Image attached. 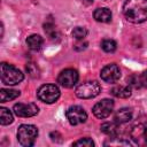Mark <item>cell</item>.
Instances as JSON below:
<instances>
[{
  "label": "cell",
  "instance_id": "17",
  "mask_svg": "<svg viewBox=\"0 0 147 147\" xmlns=\"http://www.w3.org/2000/svg\"><path fill=\"white\" fill-rule=\"evenodd\" d=\"M21 92L17 90H7V88H1L0 90V102H7L10 100L16 99L17 96H20Z\"/></svg>",
  "mask_w": 147,
  "mask_h": 147
},
{
  "label": "cell",
  "instance_id": "22",
  "mask_svg": "<svg viewBox=\"0 0 147 147\" xmlns=\"http://www.w3.org/2000/svg\"><path fill=\"white\" fill-rule=\"evenodd\" d=\"M25 69H26V72L29 74V76L32 77V78H38V77L40 76L39 68H38L37 64H34V63H31V62L28 63L26 67H25Z\"/></svg>",
  "mask_w": 147,
  "mask_h": 147
},
{
  "label": "cell",
  "instance_id": "11",
  "mask_svg": "<svg viewBox=\"0 0 147 147\" xmlns=\"http://www.w3.org/2000/svg\"><path fill=\"white\" fill-rule=\"evenodd\" d=\"M100 77L106 83H111L113 84V83H116L119 79L121 70H119L117 64L111 63V64H108V65L102 68V70L100 72Z\"/></svg>",
  "mask_w": 147,
  "mask_h": 147
},
{
  "label": "cell",
  "instance_id": "12",
  "mask_svg": "<svg viewBox=\"0 0 147 147\" xmlns=\"http://www.w3.org/2000/svg\"><path fill=\"white\" fill-rule=\"evenodd\" d=\"M133 116V111L131 108H121L115 113L114 119L116 123L118 124H123V123H127L132 119Z\"/></svg>",
  "mask_w": 147,
  "mask_h": 147
},
{
  "label": "cell",
  "instance_id": "18",
  "mask_svg": "<svg viewBox=\"0 0 147 147\" xmlns=\"http://www.w3.org/2000/svg\"><path fill=\"white\" fill-rule=\"evenodd\" d=\"M13 114L7 108H0V123L1 125H8L13 123Z\"/></svg>",
  "mask_w": 147,
  "mask_h": 147
},
{
  "label": "cell",
  "instance_id": "19",
  "mask_svg": "<svg viewBox=\"0 0 147 147\" xmlns=\"http://www.w3.org/2000/svg\"><path fill=\"white\" fill-rule=\"evenodd\" d=\"M44 30H45V32L47 33V36L49 37V39H52V40H55V38L59 37V33H57V31H56L55 25L53 24V22H47V23H45V24H44Z\"/></svg>",
  "mask_w": 147,
  "mask_h": 147
},
{
  "label": "cell",
  "instance_id": "24",
  "mask_svg": "<svg viewBox=\"0 0 147 147\" xmlns=\"http://www.w3.org/2000/svg\"><path fill=\"white\" fill-rule=\"evenodd\" d=\"M72 145L74 146H79V147H92V146H94V142L90 138H82V139L75 141Z\"/></svg>",
  "mask_w": 147,
  "mask_h": 147
},
{
  "label": "cell",
  "instance_id": "8",
  "mask_svg": "<svg viewBox=\"0 0 147 147\" xmlns=\"http://www.w3.org/2000/svg\"><path fill=\"white\" fill-rule=\"evenodd\" d=\"M65 115H67V118H68V121H69V123L71 125L82 124V123L86 122V119H87V114L84 110V108L80 107V106H72V107H70L67 110Z\"/></svg>",
  "mask_w": 147,
  "mask_h": 147
},
{
  "label": "cell",
  "instance_id": "13",
  "mask_svg": "<svg viewBox=\"0 0 147 147\" xmlns=\"http://www.w3.org/2000/svg\"><path fill=\"white\" fill-rule=\"evenodd\" d=\"M118 125L119 124L116 122H106V123L101 124L100 130L105 134L109 136L110 138H115V137H118V133H119V130H118L119 126Z\"/></svg>",
  "mask_w": 147,
  "mask_h": 147
},
{
  "label": "cell",
  "instance_id": "23",
  "mask_svg": "<svg viewBox=\"0 0 147 147\" xmlns=\"http://www.w3.org/2000/svg\"><path fill=\"white\" fill-rule=\"evenodd\" d=\"M87 36V30L85 28H82V26H76L74 30H72V37L77 40H83L85 37Z\"/></svg>",
  "mask_w": 147,
  "mask_h": 147
},
{
  "label": "cell",
  "instance_id": "6",
  "mask_svg": "<svg viewBox=\"0 0 147 147\" xmlns=\"http://www.w3.org/2000/svg\"><path fill=\"white\" fill-rule=\"evenodd\" d=\"M113 109H114V101L111 99H103L94 105L92 111L95 117L103 119L107 118L113 113Z\"/></svg>",
  "mask_w": 147,
  "mask_h": 147
},
{
  "label": "cell",
  "instance_id": "28",
  "mask_svg": "<svg viewBox=\"0 0 147 147\" xmlns=\"http://www.w3.org/2000/svg\"><path fill=\"white\" fill-rule=\"evenodd\" d=\"M140 76H141V83H142V86L147 87V70H146L145 72H142Z\"/></svg>",
  "mask_w": 147,
  "mask_h": 147
},
{
  "label": "cell",
  "instance_id": "27",
  "mask_svg": "<svg viewBox=\"0 0 147 147\" xmlns=\"http://www.w3.org/2000/svg\"><path fill=\"white\" fill-rule=\"evenodd\" d=\"M49 137H51V139L53 140V141H61L60 139H57V138H62L61 137V134L59 133V132H51V134H49Z\"/></svg>",
  "mask_w": 147,
  "mask_h": 147
},
{
  "label": "cell",
  "instance_id": "5",
  "mask_svg": "<svg viewBox=\"0 0 147 147\" xmlns=\"http://www.w3.org/2000/svg\"><path fill=\"white\" fill-rule=\"evenodd\" d=\"M37 96L45 103H54L60 98V90L54 84L41 85L37 91Z\"/></svg>",
  "mask_w": 147,
  "mask_h": 147
},
{
  "label": "cell",
  "instance_id": "9",
  "mask_svg": "<svg viewBox=\"0 0 147 147\" xmlns=\"http://www.w3.org/2000/svg\"><path fill=\"white\" fill-rule=\"evenodd\" d=\"M131 139L139 146H147V123L134 125L130 131Z\"/></svg>",
  "mask_w": 147,
  "mask_h": 147
},
{
  "label": "cell",
  "instance_id": "29",
  "mask_svg": "<svg viewBox=\"0 0 147 147\" xmlns=\"http://www.w3.org/2000/svg\"><path fill=\"white\" fill-rule=\"evenodd\" d=\"M83 2H84L85 5H91V3L93 2V0H83Z\"/></svg>",
  "mask_w": 147,
  "mask_h": 147
},
{
  "label": "cell",
  "instance_id": "16",
  "mask_svg": "<svg viewBox=\"0 0 147 147\" xmlns=\"http://www.w3.org/2000/svg\"><path fill=\"white\" fill-rule=\"evenodd\" d=\"M111 94L116 98H121V99H126L131 95V87L129 85H119V86H115L111 90Z\"/></svg>",
  "mask_w": 147,
  "mask_h": 147
},
{
  "label": "cell",
  "instance_id": "3",
  "mask_svg": "<svg viewBox=\"0 0 147 147\" xmlns=\"http://www.w3.org/2000/svg\"><path fill=\"white\" fill-rule=\"evenodd\" d=\"M38 137V129L31 124H22L17 130V140L24 147H30L34 144Z\"/></svg>",
  "mask_w": 147,
  "mask_h": 147
},
{
  "label": "cell",
  "instance_id": "2",
  "mask_svg": "<svg viewBox=\"0 0 147 147\" xmlns=\"http://www.w3.org/2000/svg\"><path fill=\"white\" fill-rule=\"evenodd\" d=\"M0 76H1V80L3 84L6 85H16L18 83H21L24 78L22 71L20 69H17L16 67L5 63H1L0 67Z\"/></svg>",
  "mask_w": 147,
  "mask_h": 147
},
{
  "label": "cell",
  "instance_id": "4",
  "mask_svg": "<svg viewBox=\"0 0 147 147\" xmlns=\"http://www.w3.org/2000/svg\"><path fill=\"white\" fill-rule=\"evenodd\" d=\"M101 86L96 80H88L76 88V95L80 99H92L100 94Z\"/></svg>",
  "mask_w": 147,
  "mask_h": 147
},
{
  "label": "cell",
  "instance_id": "14",
  "mask_svg": "<svg viewBox=\"0 0 147 147\" xmlns=\"http://www.w3.org/2000/svg\"><path fill=\"white\" fill-rule=\"evenodd\" d=\"M111 11L108 8H98L93 13V17L95 21L101 23H108L111 21Z\"/></svg>",
  "mask_w": 147,
  "mask_h": 147
},
{
  "label": "cell",
  "instance_id": "26",
  "mask_svg": "<svg viewBox=\"0 0 147 147\" xmlns=\"http://www.w3.org/2000/svg\"><path fill=\"white\" fill-rule=\"evenodd\" d=\"M86 47H87V42H85V41H84V42H82V41H80V42H77V44L74 46V48H75L76 51H82V49H85Z\"/></svg>",
  "mask_w": 147,
  "mask_h": 147
},
{
  "label": "cell",
  "instance_id": "21",
  "mask_svg": "<svg viewBox=\"0 0 147 147\" xmlns=\"http://www.w3.org/2000/svg\"><path fill=\"white\" fill-rule=\"evenodd\" d=\"M127 85L131 86V87H134V88H140L142 86V83H141V76H138V75H131L129 78H127Z\"/></svg>",
  "mask_w": 147,
  "mask_h": 147
},
{
  "label": "cell",
  "instance_id": "7",
  "mask_svg": "<svg viewBox=\"0 0 147 147\" xmlns=\"http://www.w3.org/2000/svg\"><path fill=\"white\" fill-rule=\"evenodd\" d=\"M78 72L75 69H64L60 72L59 77H57V83L67 88H70L72 86H75L78 82Z\"/></svg>",
  "mask_w": 147,
  "mask_h": 147
},
{
  "label": "cell",
  "instance_id": "1",
  "mask_svg": "<svg viewBox=\"0 0 147 147\" xmlns=\"http://www.w3.org/2000/svg\"><path fill=\"white\" fill-rule=\"evenodd\" d=\"M123 14L131 23L147 21V0H126L123 6Z\"/></svg>",
  "mask_w": 147,
  "mask_h": 147
},
{
  "label": "cell",
  "instance_id": "10",
  "mask_svg": "<svg viewBox=\"0 0 147 147\" xmlns=\"http://www.w3.org/2000/svg\"><path fill=\"white\" fill-rule=\"evenodd\" d=\"M14 114L18 117H32L34 115L38 114L39 109L37 107V105L34 103H23V102H18L15 103L13 107Z\"/></svg>",
  "mask_w": 147,
  "mask_h": 147
},
{
  "label": "cell",
  "instance_id": "20",
  "mask_svg": "<svg viewBox=\"0 0 147 147\" xmlns=\"http://www.w3.org/2000/svg\"><path fill=\"white\" fill-rule=\"evenodd\" d=\"M116 47H117V44L115 40L113 39H103L101 41V48L107 52V53H113L116 51Z\"/></svg>",
  "mask_w": 147,
  "mask_h": 147
},
{
  "label": "cell",
  "instance_id": "25",
  "mask_svg": "<svg viewBox=\"0 0 147 147\" xmlns=\"http://www.w3.org/2000/svg\"><path fill=\"white\" fill-rule=\"evenodd\" d=\"M113 140H110L109 142H106V145H110V146H115V145H125V146H130V142L126 140H117L115 141L114 138H111Z\"/></svg>",
  "mask_w": 147,
  "mask_h": 147
},
{
  "label": "cell",
  "instance_id": "15",
  "mask_svg": "<svg viewBox=\"0 0 147 147\" xmlns=\"http://www.w3.org/2000/svg\"><path fill=\"white\" fill-rule=\"evenodd\" d=\"M26 44H28L30 49L38 51V49L41 48V46L44 44V39L39 34H31V36H29L26 38Z\"/></svg>",
  "mask_w": 147,
  "mask_h": 147
}]
</instances>
